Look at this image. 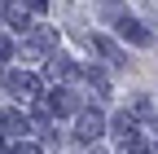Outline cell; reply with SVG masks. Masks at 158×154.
<instances>
[{"mask_svg":"<svg viewBox=\"0 0 158 154\" xmlns=\"http://www.w3.org/2000/svg\"><path fill=\"white\" fill-rule=\"evenodd\" d=\"M106 132V114L101 110H79V123H75V137L79 141H97Z\"/></svg>","mask_w":158,"mask_h":154,"instance_id":"1","label":"cell"},{"mask_svg":"<svg viewBox=\"0 0 158 154\" xmlns=\"http://www.w3.org/2000/svg\"><path fill=\"white\" fill-rule=\"evenodd\" d=\"M44 106H48L53 114H79V92L57 88V92H48V97H44Z\"/></svg>","mask_w":158,"mask_h":154,"instance_id":"2","label":"cell"},{"mask_svg":"<svg viewBox=\"0 0 158 154\" xmlns=\"http://www.w3.org/2000/svg\"><path fill=\"white\" fill-rule=\"evenodd\" d=\"M118 35H123V40H132V44H141V49H145V44H154V35H149L141 22H136V18H127V13L118 18Z\"/></svg>","mask_w":158,"mask_h":154,"instance_id":"3","label":"cell"},{"mask_svg":"<svg viewBox=\"0 0 158 154\" xmlns=\"http://www.w3.org/2000/svg\"><path fill=\"white\" fill-rule=\"evenodd\" d=\"M114 137L123 141V150L141 141V132H136V119H132V114H114Z\"/></svg>","mask_w":158,"mask_h":154,"instance_id":"4","label":"cell"},{"mask_svg":"<svg viewBox=\"0 0 158 154\" xmlns=\"http://www.w3.org/2000/svg\"><path fill=\"white\" fill-rule=\"evenodd\" d=\"M88 49H92V53H101L110 66H127V62H123V53H118L110 40H101V35H88Z\"/></svg>","mask_w":158,"mask_h":154,"instance_id":"5","label":"cell"},{"mask_svg":"<svg viewBox=\"0 0 158 154\" xmlns=\"http://www.w3.org/2000/svg\"><path fill=\"white\" fill-rule=\"evenodd\" d=\"M5 84H9V92H27L31 101L40 97V79H35V75H18V71H13V75H9Z\"/></svg>","mask_w":158,"mask_h":154,"instance_id":"6","label":"cell"},{"mask_svg":"<svg viewBox=\"0 0 158 154\" xmlns=\"http://www.w3.org/2000/svg\"><path fill=\"white\" fill-rule=\"evenodd\" d=\"M48 75H53V79H70V75H75V62H70V57H48Z\"/></svg>","mask_w":158,"mask_h":154,"instance_id":"7","label":"cell"},{"mask_svg":"<svg viewBox=\"0 0 158 154\" xmlns=\"http://www.w3.org/2000/svg\"><path fill=\"white\" fill-rule=\"evenodd\" d=\"M0 128H5V132H27V119L18 110H0Z\"/></svg>","mask_w":158,"mask_h":154,"instance_id":"8","label":"cell"},{"mask_svg":"<svg viewBox=\"0 0 158 154\" xmlns=\"http://www.w3.org/2000/svg\"><path fill=\"white\" fill-rule=\"evenodd\" d=\"M88 84H92L97 92H110V79H106V71H97V66H88Z\"/></svg>","mask_w":158,"mask_h":154,"instance_id":"9","label":"cell"},{"mask_svg":"<svg viewBox=\"0 0 158 154\" xmlns=\"http://www.w3.org/2000/svg\"><path fill=\"white\" fill-rule=\"evenodd\" d=\"M9 22H13V31H31V18L22 9H9Z\"/></svg>","mask_w":158,"mask_h":154,"instance_id":"10","label":"cell"},{"mask_svg":"<svg viewBox=\"0 0 158 154\" xmlns=\"http://www.w3.org/2000/svg\"><path fill=\"white\" fill-rule=\"evenodd\" d=\"M132 114H141V119H145V114H154V106H149V97H136V101H132Z\"/></svg>","mask_w":158,"mask_h":154,"instance_id":"11","label":"cell"},{"mask_svg":"<svg viewBox=\"0 0 158 154\" xmlns=\"http://www.w3.org/2000/svg\"><path fill=\"white\" fill-rule=\"evenodd\" d=\"M9 154H40V150H35V145H13Z\"/></svg>","mask_w":158,"mask_h":154,"instance_id":"12","label":"cell"},{"mask_svg":"<svg viewBox=\"0 0 158 154\" xmlns=\"http://www.w3.org/2000/svg\"><path fill=\"white\" fill-rule=\"evenodd\" d=\"M5 57H9V40L0 35V62H5Z\"/></svg>","mask_w":158,"mask_h":154,"instance_id":"13","label":"cell"},{"mask_svg":"<svg viewBox=\"0 0 158 154\" xmlns=\"http://www.w3.org/2000/svg\"><path fill=\"white\" fill-rule=\"evenodd\" d=\"M27 5H31L35 13H44V5H48V0H27Z\"/></svg>","mask_w":158,"mask_h":154,"instance_id":"14","label":"cell"},{"mask_svg":"<svg viewBox=\"0 0 158 154\" xmlns=\"http://www.w3.org/2000/svg\"><path fill=\"white\" fill-rule=\"evenodd\" d=\"M88 154H101V150H88Z\"/></svg>","mask_w":158,"mask_h":154,"instance_id":"15","label":"cell"}]
</instances>
